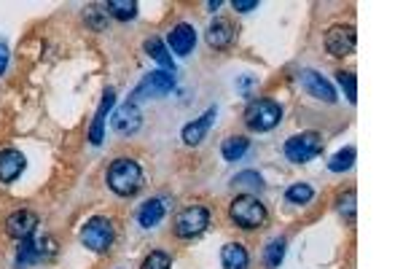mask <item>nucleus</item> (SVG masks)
<instances>
[{"label": "nucleus", "instance_id": "aec40b11", "mask_svg": "<svg viewBox=\"0 0 403 269\" xmlns=\"http://www.w3.org/2000/svg\"><path fill=\"white\" fill-rule=\"evenodd\" d=\"M146 51H148V57H151V59H156V62L161 65V71L175 73L173 54H170V49L164 46V41H161V38H148V41H146Z\"/></svg>", "mask_w": 403, "mask_h": 269}, {"label": "nucleus", "instance_id": "9b49d317", "mask_svg": "<svg viewBox=\"0 0 403 269\" xmlns=\"http://www.w3.org/2000/svg\"><path fill=\"white\" fill-rule=\"evenodd\" d=\"M35 229H38V216H35L32 210H17V213H11V216L6 219V232H8V237H14V240H27V237H32Z\"/></svg>", "mask_w": 403, "mask_h": 269}, {"label": "nucleus", "instance_id": "4be33fe9", "mask_svg": "<svg viewBox=\"0 0 403 269\" xmlns=\"http://www.w3.org/2000/svg\"><path fill=\"white\" fill-rule=\"evenodd\" d=\"M105 11H108V17L126 22V19H135L137 17V3L135 0H108Z\"/></svg>", "mask_w": 403, "mask_h": 269}, {"label": "nucleus", "instance_id": "7c9ffc66", "mask_svg": "<svg viewBox=\"0 0 403 269\" xmlns=\"http://www.w3.org/2000/svg\"><path fill=\"white\" fill-rule=\"evenodd\" d=\"M86 22L95 27V30H102V27H105V22L97 17V8H89V11H86Z\"/></svg>", "mask_w": 403, "mask_h": 269}, {"label": "nucleus", "instance_id": "412c9836", "mask_svg": "<svg viewBox=\"0 0 403 269\" xmlns=\"http://www.w3.org/2000/svg\"><path fill=\"white\" fill-rule=\"evenodd\" d=\"M248 148H250V140H248V138L231 135V138H226V140L221 143V154H224L226 162H239V159L248 154Z\"/></svg>", "mask_w": 403, "mask_h": 269}, {"label": "nucleus", "instance_id": "a878e982", "mask_svg": "<svg viewBox=\"0 0 403 269\" xmlns=\"http://www.w3.org/2000/svg\"><path fill=\"white\" fill-rule=\"evenodd\" d=\"M285 259V240H272L266 245V253H264V264L269 269H277Z\"/></svg>", "mask_w": 403, "mask_h": 269}, {"label": "nucleus", "instance_id": "1a4fd4ad", "mask_svg": "<svg viewBox=\"0 0 403 269\" xmlns=\"http://www.w3.org/2000/svg\"><path fill=\"white\" fill-rule=\"evenodd\" d=\"M357 44L355 27L350 25H333L326 33V49L331 57H350Z\"/></svg>", "mask_w": 403, "mask_h": 269}, {"label": "nucleus", "instance_id": "6ab92c4d", "mask_svg": "<svg viewBox=\"0 0 403 269\" xmlns=\"http://www.w3.org/2000/svg\"><path fill=\"white\" fill-rule=\"evenodd\" d=\"M164 213H167V207H164L161 199H148V202H143L140 210H137V223H140L143 229H153V226L161 223Z\"/></svg>", "mask_w": 403, "mask_h": 269}, {"label": "nucleus", "instance_id": "7ed1b4c3", "mask_svg": "<svg viewBox=\"0 0 403 269\" xmlns=\"http://www.w3.org/2000/svg\"><path fill=\"white\" fill-rule=\"evenodd\" d=\"M279 119H282V108L275 100H253L245 108V124H248L250 132H269V129L277 127Z\"/></svg>", "mask_w": 403, "mask_h": 269}, {"label": "nucleus", "instance_id": "6e6552de", "mask_svg": "<svg viewBox=\"0 0 403 269\" xmlns=\"http://www.w3.org/2000/svg\"><path fill=\"white\" fill-rule=\"evenodd\" d=\"M57 245L51 237H27V240H19V250H17V269H27L30 264H38L43 259L54 256Z\"/></svg>", "mask_w": 403, "mask_h": 269}, {"label": "nucleus", "instance_id": "9d476101", "mask_svg": "<svg viewBox=\"0 0 403 269\" xmlns=\"http://www.w3.org/2000/svg\"><path fill=\"white\" fill-rule=\"evenodd\" d=\"M140 124H143V113H140V108L135 105V102H124L113 116H110V127H113V132H119V135H135L137 129H140Z\"/></svg>", "mask_w": 403, "mask_h": 269}, {"label": "nucleus", "instance_id": "c85d7f7f", "mask_svg": "<svg viewBox=\"0 0 403 269\" xmlns=\"http://www.w3.org/2000/svg\"><path fill=\"white\" fill-rule=\"evenodd\" d=\"M355 202H357V194H355V192H347L344 196H339V213L353 221L355 219Z\"/></svg>", "mask_w": 403, "mask_h": 269}, {"label": "nucleus", "instance_id": "f03ea898", "mask_svg": "<svg viewBox=\"0 0 403 269\" xmlns=\"http://www.w3.org/2000/svg\"><path fill=\"white\" fill-rule=\"evenodd\" d=\"M228 216H231V221L239 229H248L250 232V229H258V226L266 223V207H264V202L258 196L242 194L228 205Z\"/></svg>", "mask_w": 403, "mask_h": 269}, {"label": "nucleus", "instance_id": "5701e85b", "mask_svg": "<svg viewBox=\"0 0 403 269\" xmlns=\"http://www.w3.org/2000/svg\"><path fill=\"white\" fill-rule=\"evenodd\" d=\"M355 148L353 146H347V148H342L339 154H333L331 156V162H328V170L331 172H344V170H350L355 165Z\"/></svg>", "mask_w": 403, "mask_h": 269}, {"label": "nucleus", "instance_id": "f257e3e1", "mask_svg": "<svg viewBox=\"0 0 403 269\" xmlns=\"http://www.w3.org/2000/svg\"><path fill=\"white\" fill-rule=\"evenodd\" d=\"M108 189L119 196H135L143 189V170L135 159H116L108 167Z\"/></svg>", "mask_w": 403, "mask_h": 269}, {"label": "nucleus", "instance_id": "473e14b6", "mask_svg": "<svg viewBox=\"0 0 403 269\" xmlns=\"http://www.w3.org/2000/svg\"><path fill=\"white\" fill-rule=\"evenodd\" d=\"M207 8H210V11H218V8H221V0H210Z\"/></svg>", "mask_w": 403, "mask_h": 269}, {"label": "nucleus", "instance_id": "f8f14e48", "mask_svg": "<svg viewBox=\"0 0 403 269\" xmlns=\"http://www.w3.org/2000/svg\"><path fill=\"white\" fill-rule=\"evenodd\" d=\"M167 46H170V51H175L177 57H188L197 46V30L180 22L167 33Z\"/></svg>", "mask_w": 403, "mask_h": 269}, {"label": "nucleus", "instance_id": "b1692460", "mask_svg": "<svg viewBox=\"0 0 403 269\" xmlns=\"http://www.w3.org/2000/svg\"><path fill=\"white\" fill-rule=\"evenodd\" d=\"M231 183H234L237 189H245V192H261V189H264V178L255 170H245V172H239V175H234Z\"/></svg>", "mask_w": 403, "mask_h": 269}, {"label": "nucleus", "instance_id": "2eb2a0df", "mask_svg": "<svg viewBox=\"0 0 403 269\" xmlns=\"http://www.w3.org/2000/svg\"><path fill=\"white\" fill-rule=\"evenodd\" d=\"M113 105H116V92L108 89V92L102 95L100 108H97L95 122H92V129H89V140H92V146H100L102 143V138H105V122H108V113H110Z\"/></svg>", "mask_w": 403, "mask_h": 269}, {"label": "nucleus", "instance_id": "a211bd4d", "mask_svg": "<svg viewBox=\"0 0 403 269\" xmlns=\"http://www.w3.org/2000/svg\"><path fill=\"white\" fill-rule=\"evenodd\" d=\"M221 264L224 269H248L250 267V256L242 243H228L221 248Z\"/></svg>", "mask_w": 403, "mask_h": 269}, {"label": "nucleus", "instance_id": "2f4dec72", "mask_svg": "<svg viewBox=\"0 0 403 269\" xmlns=\"http://www.w3.org/2000/svg\"><path fill=\"white\" fill-rule=\"evenodd\" d=\"M6 68H8V44L0 41V75L6 73Z\"/></svg>", "mask_w": 403, "mask_h": 269}, {"label": "nucleus", "instance_id": "dca6fc26", "mask_svg": "<svg viewBox=\"0 0 403 269\" xmlns=\"http://www.w3.org/2000/svg\"><path fill=\"white\" fill-rule=\"evenodd\" d=\"M213 122H215V108H210L204 116H199V119H194L191 124L183 127V143H186V146H199L202 140L207 138Z\"/></svg>", "mask_w": 403, "mask_h": 269}, {"label": "nucleus", "instance_id": "423d86ee", "mask_svg": "<svg viewBox=\"0 0 403 269\" xmlns=\"http://www.w3.org/2000/svg\"><path fill=\"white\" fill-rule=\"evenodd\" d=\"M207 226H210V210L202 207V205L183 207L175 216V234L180 240H194V237H199Z\"/></svg>", "mask_w": 403, "mask_h": 269}, {"label": "nucleus", "instance_id": "20e7f679", "mask_svg": "<svg viewBox=\"0 0 403 269\" xmlns=\"http://www.w3.org/2000/svg\"><path fill=\"white\" fill-rule=\"evenodd\" d=\"M116 240V229H113V221L105 219V216H95L83 223L81 229V243L83 248L95 250V253H105L110 250V245Z\"/></svg>", "mask_w": 403, "mask_h": 269}, {"label": "nucleus", "instance_id": "0eeeda50", "mask_svg": "<svg viewBox=\"0 0 403 269\" xmlns=\"http://www.w3.org/2000/svg\"><path fill=\"white\" fill-rule=\"evenodd\" d=\"M173 86H175V75L173 73H167V71H151L148 75H143V81L135 86V92H132L129 102L137 105L140 100L164 98V95L173 92Z\"/></svg>", "mask_w": 403, "mask_h": 269}, {"label": "nucleus", "instance_id": "39448f33", "mask_svg": "<svg viewBox=\"0 0 403 269\" xmlns=\"http://www.w3.org/2000/svg\"><path fill=\"white\" fill-rule=\"evenodd\" d=\"M323 154V138L317 132H299L285 140V156L293 165H304Z\"/></svg>", "mask_w": 403, "mask_h": 269}, {"label": "nucleus", "instance_id": "f3484780", "mask_svg": "<svg viewBox=\"0 0 403 269\" xmlns=\"http://www.w3.org/2000/svg\"><path fill=\"white\" fill-rule=\"evenodd\" d=\"M234 25L228 22V19H215V22H210L207 27V44L213 46V49H228L231 46V41H234Z\"/></svg>", "mask_w": 403, "mask_h": 269}, {"label": "nucleus", "instance_id": "cd10ccee", "mask_svg": "<svg viewBox=\"0 0 403 269\" xmlns=\"http://www.w3.org/2000/svg\"><path fill=\"white\" fill-rule=\"evenodd\" d=\"M336 81H339V86L347 92V100L355 105V102H357V78H355V73L342 71V73H336Z\"/></svg>", "mask_w": 403, "mask_h": 269}, {"label": "nucleus", "instance_id": "4468645a", "mask_svg": "<svg viewBox=\"0 0 403 269\" xmlns=\"http://www.w3.org/2000/svg\"><path fill=\"white\" fill-rule=\"evenodd\" d=\"M25 154L17 148H3L0 151V183H14L25 170Z\"/></svg>", "mask_w": 403, "mask_h": 269}, {"label": "nucleus", "instance_id": "ddd939ff", "mask_svg": "<svg viewBox=\"0 0 403 269\" xmlns=\"http://www.w3.org/2000/svg\"><path fill=\"white\" fill-rule=\"evenodd\" d=\"M299 81H302V86L315 100H323L328 105L336 102V89H333L331 81H326L317 71H302V73H299Z\"/></svg>", "mask_w": 403, "mask_h": 269}, {"label": "nucleus", "instance_id": "bb28decb", "mask_svg": "<svg viewBox=\"0 0 403 269\" xmlns=\"http://www.w3.org/2000/svg\"><path fill=\"white\" fill-rule=\"evenodd\" d=\"M170 267H173V259L164 250H151L143 259V264H140V269H170Z\"/></svg>", "mask_w": 403, "mask_h": 269}, {"label": "nucleus", "instance_id": "c756f323", "mask_svg": "<svg viewBox=\"0 0 403 269\" xmlns=\"http://www.w3.org/2000/svg\"><path fill=\"white\" fill-rule=\"evenodd\" d=\"M231 6H234V11L248 14V11H253V8H258V0H234Z\"/></svg>", "mask_w": 403, "mask_h": 269}, {"label": "nucleus", "instance_id": "393cba45", "mask_svg": "<svg viewBox=\"0 0 403 269\" xmlns=\"http://www.w3.org/2000/svg\"><path fill=\"white\" fill-rule=\"evenodd\" d=\"M312 196H315V189H312L309 183H293V186L285 192V199H288L291 205H306Z\"/></svg>", "mask_w": 403, "mask_h": 269}]
</instances>
